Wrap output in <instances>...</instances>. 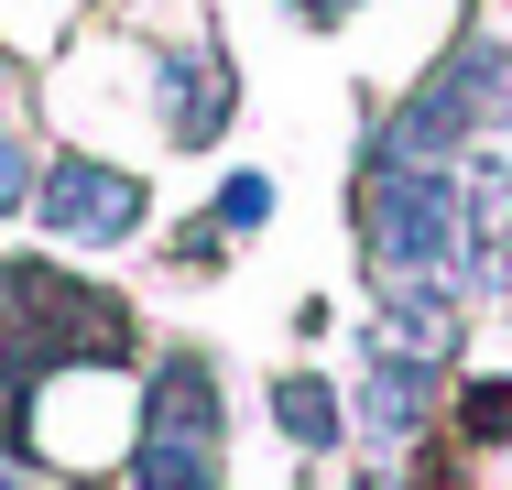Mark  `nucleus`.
<instances>
[{
    "mask_svg": "<svg viewBox=\"0 0 512 490\" xmlns=\"http://www.w3.org/2000/svg\"><path fill=\"white\" fill-rule=\"evenodd\" d=\"M371 490H382V480H371Z\"/></svg>",
    "mask_w": 512,
    "mask_h": 490,
    "instance_id": "obj_13",
    "label": "nucleus"
},
{
    "mask_svg": "<svg viewBox=\"0 0 512 490\" xmlns=\"http://www.w3.org/2000/svg\"><path fill=\"white\" fill-rule=\"evenodd\" d=\"M436 414V360L404 349V338H371V382H360V425L382 436V447H404L414 425Z\"/></svg>",
    "mask_w": 512,
    "mask_h": 490,
    "instance_id": "obj_7",
    "label": "nucleus"
},
{
    "mask_svg": "<svg viewBox=\"0 0 512 490\" xmlns=\"http://www.w3.org/2000/svg\"><path fill=\"white\" fill-rule=\"evenodd\" d=\"M458 425H469L480 447H502V436H512V371H502V382H469V392H458Z\"/></svg>",
    "mask_w": 512,
    "mask_h": 490,
    "instance_id": "obj_9",
    "label": "nucleus"
},
{
    "mask_svg": "<svg viewBox=\"0 0 512 490\" xmlns=\"http://www.w3.org/2000/svg\"><path fill=\"white\" fill-rule=\"evenodd\" d=\"M284 11H295V22H316V33H327V22H349L360 0H284Z\"/></svg>",
    "mask_w": 512,
    "mask_h": 490,
    "instance_id": "obj_12",
    "label": "nucleus"
},
{
    "mask_svg": "<svg viewBox=\"0 0 512 490\" xmlns=\"http://www.w3.org/2000/svg\"><path fill=\"white\" fill-rule=\"evenodd\" d=\"M11 207H33V153H22V131L0 120V218Z\"/></svg>",
    "mask_w": 512,
    "mask_h": 490,
    "instance_id": "obj_11",
    "label": "nucleus"
},
{
    "mask_svg": "<svg viewBox=\"0 0 512 490\" xmlns=\"http://www.w3.org/2000/svg\"><path fill=\"white\" fill-rule=\"evenodd\" d=\"M229 109H240V66L218 44H175L164 55V142L175 153H207L229 131Z\"/></svg>",
    "mask_w": 512,
    "mask_h": 490,
    "instance_id": "obj_6",
    "label": "nucleus"
},
{
    "mask_svg": "<svg viewBox=\"0 0 512 490\" xmlns=\"http://www.w3.org/2000/svg\"><path fill=\"white\" fill-rule=\"evenodd\" d=\"M33 218H44L55 240H77V251H120V240H142L153 196H142V175H120L99 153H55V164L33 175Z\"/></svg>",
    "mask_w": 512,
    "mask_h": 490,
    "instance_id": "obj_4",
    "label": "nucleus"
},
{
    "mask_svg": "<svg viewBox=\"0 0 512 490\" xmlns=\"http://www.w3.org/2000/svg\"><path fill=\"white\" fill-rule=\"evenodd\" d=\"M131 490H229V403L207 349H164V371L142 392V447Z\"/></svg>",
    "mask_w": 512,
    "mask_h": 490,
    "instance_id": "obj_2",
    "label": "nucleus"
},
{
    "mask_svg": "<svg viewBox=\"0 0 512 490\" xmlns=\"http://www.w3.org/2000/svg\"><path fill=\"white\" fill-rule=\"evenodd\" d=\"M207 218H218L229 240H240V229H262V218H273V175H229V186H218V207H207Z\"/></svg>",
    "mask_w": 512,
    "mask_h": 490,
    "instance_id": "obj_10",
    "label": "nucleus"
},
{
    "mask_svg": "<svg viewBox=\"0 0 512 490\" xmlns=\"http://www.w3.org/2000/svg\"><path fill=\"white\" fill-rule=\"evenodd\" d=\"M480 131H512V44L502 33H458L425 77H414V98L393 109V153H414V164H447V153H469Z\"/></svg>",
    "mask_w": 512,
    "mask_h": 490,
    "instance_id": "obj_3",
    "label": "nucleus"
},
{
    "mask_svg": "<svg viewBox=\"0 0 512 490\" xmlns=\"http://www.w3.org/2000/svg\"><path fill=\"white\" fill-rule=\"evenodd\" d=\"M360 251H371V284L458 273V175L414 164L371 131V153H360Z\"/></svg>",
    "mask_w": 512,
    "mask_h": 490,
    "instance_id": "obj_1",
    "label": "nucleus"
},
{
    "mask_svg": "<svg viewBox=\"0 0 512 490\" xmlns=\"http://www.w3.org/2000/svg\"><path fill=\"white\" fill-rule=\"evenodd\" d=\"M273 425H284L295 447H316V458H327V447L349 436V403L316 382V371H284V382H273Z\"/></svg>",
    "mask_w": 512,
    "mask_h": 490,
    "instance_id": "obj_8",
    "label": "nucleus"
},
{
    "mask_svg": "<svg viewBox=\"0 0 512 490\" xmlns=\"http://www.w3.org/2000/svg\"><path fill=\"white\" fill-rule=\"evenodd\" d=\"M458 284L469 294H502L512 284V164L480 153L458 175Z\"/></svg>",
    "mask_w": 512,
    "mask_h": 490,
    "instance_id": "obj_5",
    "label": "nucleus"
}]
</instances>
